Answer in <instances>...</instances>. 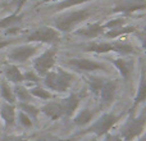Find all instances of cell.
<instances>
[{
	"instance_id": "obj_1",
	"label": "cell",
	"mask_w": 146,
	"mask_h": 141,
	"mask_svg": "<svg viewBox=\"0 0 146 141\" xmlns=\"http://www.w3.org/2000/svg\"><path fill=\"white\" fill-rule=\"evenodd\" d=\"M74 76L69 72H66L62 68H56L55 70H50L44 77V85L50 90L56 92H66L71 87Z\"/></svg>"
},
{
	"instance_id": "obj_2",
	"label": "cell",
	"mask_w": 146,
	"mask_h": 141,
	"mask_svg": "<svg viewBox=\"0 0 146 141\" xmlns=\"http://www.w3.org/2000/svg\"><path fill=\"white\" fill-rule=\"evenodd\" d=\"M90 9H80L67 13V14H63L60 17H58L56 19H54V27L59 32H72L76 28V26H78L83 21H86L90 17Z\"/></svg>"
},
{
	"instance_id": "obj_3",
	"label": "cell",
	"mask_w": 146,
	"mask_h": 141,
	"mask_svg": "<svg viewBox=\"0 0 146 141\" xmlns=\"http://www.w3.org/2000/svg\"><path fill=\"white\" fill-rule=\"evenodd\" d=\"M146 126V112H142L139 117L131 116L121 130V136L124 141H133L144 132Z\"/></svg>"
},
{
	"instance_id": "obj_4",
	"label": "cell",
	"mask_w": 146,
	"mask_h": 141,
	"mask_svg": "<svg viewBox=\"0 0 146 141\" xmlns=\"http://www.w3.org/2000/svg\"><path fill=\"white\" fill-rule=\"evenodd\" d=\"M56 53H58V49L55 46H53V48L46 49L37 58L33 59V70L40 77H45L50 70H53L56 62Z\"/></svg>"
},
{
	"instance_id": "obj_5",
	"label": "cell",
	"mask_w": 146,
	"mask_h": 141,
	"mask_svg": "<svg viewBox=\"0 0 146 141\" xmlns=\"http://www.w3.org/2000/svg\"><path fill=\"white\" fill-rule=\"evenodd\" d=\"M87 53H110V51H115L119 54H135L136 49L132 45L126 43H95L90 44V45L85 46L83 49Z\"/></svg>"
},
{
	"instance_id": "obj_6",
	"label": "cell",
	"mask_w": 146,
	"mask_h": 141,
	"mask_svg": "<svg viewBox=\"0 0 146 141\" xmlns=\"http://www.w3.org/2000/svg\"><path fill=\"white\" fill-rule=\"evenodd\" d=\"M60 32L50 26H41L30 33L26 39L27 43L35 44H54L59 40Z\"/></svg>"
},
{
	"instance_id": "obj_7",
	"label": "cell",
	"mask_w": 146,
	"mask_h": 141,
	"mask_svg": "<svg viewBox=\"0 0 146 141\" xmlns=\"http://www.w3.org/2000/svg\"><path fill=\"white\" fill-rule=\"evenodd\" d=\"M118 119H119V116H115V114H113V113H104L103 116L99 117L95 123L88 128V132L94 134L98 137L105 136L106 134H109L111 127L118 122Z\"/></svg>"
},
{
	"instance_id": "obj_8",
	"label": "cell",
	"mask_w": 146,
	"mask_h": 141,
	"mask_svg": "<svg viewBox=\"0 0 146 141\" xmlns=\"http://www.w3.org/2000/svg\"><path fill=\"white\" fill-rule=\"evenodd\" d=\"M38 50L37 45H19L14 48L9 54H8V59L13 63H26L28 59H31Z\"/></svg>"
},
{
	"instance_id": "obj_9",
	"label": "cell",
	"mask_w": 146,
	"mask_h": 141,
	"mask_svg": "<svg viewBox=\"0 0 146 141\" xmlns=\"http://www.w3.org/2000/svg\"><path fill=\"white\" fill-rule=\"evenodd\" d=\"M117 87H118V82L115 80H105L103 83L101 88L99 90V98H100V106L101 108H108L110 104L113 103L114 98H115Z\"/></svg>"
},
{
	"instance_id": "obj_10",
	"label": "cell",
	"mask_w": 146,
	"mask_h": 141,
	"mask_svg": "<svg viewBox=\"0 0 146 141\" xmlns=\"http://www.w3.org/2000/svg\"><path fill=\"white\" fill-rule=\"evenodd\" d=\"M68 64L73 68L78 70H85V72H94V70H105L106 66L104 63L86 58H72L68 61Z\"/></svg>"
},
{
	"instance_id": "obj_11",
	"label": "cell",
	"mask_w": 146,
	"mask_h": 141,
	"mask_svg": "<svg viewBox=\"0 0 146 141\" xmlns=\"http://www.w3.org/2000/svg\"><path fill=\"white\" fill-rule=\"evenodd\" d=\"M141 9H146V0H118L113 12L129 14Z\"/></svg>"
},
{
	"instance_id": "obj_12",
	"label": "cell",
	"mask_w": 146,
	"mask_h": 141,
	"mask_svg": "<svg viewBox=\"0 0 146 141\" xmlns=\"http://www.w3.org/2000/svg\"><path fill=\"white\" fill-rule=\"evenodd\" d=\"M105 27L104 25H100V23H92V25H88L86 27H82L80 30H76L74 33L81 37L85 39H95L99 37V36H103L104 32H105Z\"/></svg>"
},
{
	"instance_id": "obj_13",
	"label": "cell",
	"mask_w": 146,
	"mask_h": 141,
	"mask_svg": "<svg viewBox=\"0 0 146 141\" xmlns=\"http://www.w3.org/2000/svg\"><path fill=\"white\" fill-rule=\"evenodd\" d=\"M40 113H44L51 121H58L59 118H62L64 116V109L60 103L50 101L40 109Z\"/></svg>"
},
{
	"instance_id": "obj_14",
	"label": "cell",
	"mask_w": 146,
	"mask_h": 141,
	"mask_svg": "<svg viewBox=\"0 0 146 141\" xmlns=\"http://www.w3.org/2000/svg\"><path fill=\"white\" fill-rule=\"evenodd\" d=\"M15 106L14 104H9V103H1L0 104V121H3L5 123L7 127H12L15 122Z\"/></svg>"
},
{
	"instance_id": "obj_15",
	"label": "cell",
	"mask_w": 146,
	"mask_h": 141,
	"mask_svg": "<svg viewBox=\"0 0 146 141\" xmlns=\"http://www.w3.org/2000/svg\"><path fill=\"white\" fill-rule=\"evenodd\" d=\"M3 73L4 77L8 82H12L14 85H19L23 82V73L18 68L15 64H7L3 68Z\"/></svg>"
},
{
	"instance_id": "obj_16",
	"label": "cell",
	"mask_w": 146,
	"mask_h": 141,
	"mask_svg": "<svg viewBox=\"0 0 146 141\" xmlns=\"http://www.w3.org/2000/svg\"><path fill=\"white\" fill-rule=\"evenodd\" d=\"M80 95H76V94H71L69 96L64 98L63 100L60 101L62 106L64 109V116H68L71 117L76 113L78 108V104H80Z\"/></svg>"
},
{
	"instance_id": "obj_17",
	"label": "cell",
	"mask_w": 146,
	"mask_h": 141,
	"mask_svg": "<svg viewBox=\"0 0 146 141\" xmlns=\"http://www.w3.org/2000/svg\"><path fill=\"white\" fill-rule=\"evenodd\" d=\"M23 22V17L18 13H13L10 15H7L3 19H0V30H12V28H18Z\"/></svg>"
},
{
	"instance_id": "obj_18",
	"label": "cell",
	"mask_w": 146,
	"mask_h": 141,
	"mask_svg": "<svg viewBox=\"0 0 146 141\" xmlns=\"http://www.w3.org/2000/svg\"><path fill=\"white\" fill-rule=\"evenodd\" d=\"M146 100V70L145 68L141 69V76H140V83H139V88H137V94L133 99V106L139 105L140 103Z\"/></svg>"
},
{
	"instance_id": "obj_19",
	"label": "cell",
	"mask_w": 146,
	"mask_h": 141,
	"mask_svg": "<svg viewBox=\"0 0 146 141\" xmlns=\"http://www.w3.org/2000/svg\"><path fill=\"white\" fill-rule=\"evenodd\" d=\"M0 96H1V99H4V101H7L9 104L15 103L14 90H13V87L9 85V82L5 78L0 80Z\"/></svg>"
},
{
	"instance_id": "obj_20",
	"label": "cell",
	"mask_w": 146,
	"mask_h": 141,
	"mask_svg": "<svg viewBox=\"0 0 146 141\" xmlns=\"http://www.w3.org/2000/svg\"><path fill=\"white\" fill-rule=\"evenodd\" d=\"M135 31H136V27H133V26H122V27H117L113 28V30H106L103 36L108 39H115V37H121L123 35L132 33Z\"/></svg>"
},
{
	"instance_id": "obj_21",
	"label": "cell",
	"mask_w": 146,
	"mask_h": 141,
	"mask_svg": "<svg viewBox=\"0 0 146 141\" xmlns=\"http://www.w3.org/2000/svg\"><path fill=\"white\" fill-rule=\"evenodd\" d=\"M111 63L117 67V69L119 70L121 76L124 78V81H128L131 77V64L123 58H118V59H113Z\"/></svg>"
},
{
	"instance_id": "obj_22",
	"label": "cell",
	"mask_w": 146,
	"mask_h": 141,
	"mask_svg": "<svg viewBox=\"0 0 146 141\" xmlns=\"http://www.w3.org/2000/svg\"><path fill=\"white\" fill-rule=\"evenodd\" d=\"M14 90V95H15V100H18L19 103H30L31 101V94L28 91L27 87H25L23 85H15Z\"/></svg>"
},
{
	"instance_id": "obj_23",
	"label": "cell",
	"mask_w": 146,
	"mask_h": 141,
	"mask_svg": "<svg viewBox=\"0 0 146 141\" xmlns=\"http://www.w3.org/2000/svg\"><path fill=\"white\" fill-rule=\"evenodd\" d=\"M92 116H94V113L90 109H82V110H80L76 114L73 122H74V124H77V126H85V124H87L88 122L92 119Z\"/></svg>"
},
{
	"instance_id": "obj_24",
	"label": "cell",
	"mask_w": 146,
	"mask_h": 141,
	"mask_svg": "<svg viewBox=\"0 0 146 141\" xmlns=\"http://www.w3.org/2000/svg\"><path fill=\"white\" fill-rule=\"evenodd\" d=\"M31 96H35L37 99H41V100H49V99L53 98V94L49 90H46L45 87H41V86H33V87L28 88Z\"/></svg>"
},
{
	"instance_id": "obj_25",
	"label": "cell",
	"mask_w": 146,
	"mask_h": 141,
	"mask_svg": "<svg viewBox=\"0 0 146 141\" xmlns=\"http://www.w3.org/2000/svg\"><path fill=\"white\" fill-rule=\"evenodd\" d=\"M18 106H19V110L23 112V113H26L32 121H36V119H37L38 113H40V109L36 108L35 105H32V104H30V103H19Z\"/></svg>"
},
{
	"instance_id": "obj_26",
	"label": "cell",
	"mask_w": 146,
	"mask_h": 141,
	"mask_svg": "<svg viewBox=\"0 0 146 141\" xmlns=\"http://www.w3.org/2000/svg\"><path fill=\"white\" fill-rule=\"evenodd\" d=\"M105 80L106 78H103V77H100V76H90V77H87V83H88L90 90L92 91L94 94L98 95L99 90L101 88V86L105 82Z\"/></svg>"
},
{
	"instance_id": "obj_27",
	"label": "cell",
	"mask_w": 146,
	"mask_h": 141,
	"mask_svg": "<svg viewBox=\"0 0 146 141\" xmlns=\"http://www.w3.org/2000/svg\"><path fill=\"white\" fill-rule=\"evenodd\" d=\"M87 1H91V0H62V1H59L55 5V10L59 12V10L68 9L71 7H76V5L83 4V3H87Z\"/></svg>"
},
{
	"instance_id": "obj_28",
	"label": "cell",
	"mask_w": 146,
	"mask_h": 141,
	"mask_svg": "<svg viewBox=\"0 0 146 141\" xmlns=\"http://www.w3.org/2000/svg\"><path fill=\"white\" fill-rule=\"evenodd\" d=\"M18 122H19V124L22 127H25V128H31V127L33 126L32 119L26 113H23V112H21V110H19V113H18Z\"/></svg>"
},
{
	"instance_id": "obj_29",
	"label": "cell",
	"mask_w": 146,
	"mask_h": 141,
	"mask_svg": "<svg viewBox=\"0 0 146 141\" xmlns=\"http://www.w3.org/2000/svg\"><path fill=\"white\" fill-rule=\"evenodd\" d=\"M124 23H126V21L123 18H114V19H110L109 22H106L104 25V27H105V30H113V28L124 26Z\"/></svg>"
},
{
	"instance_id": "obj_30",
	"label": "cell",
	"mask_w": 146,
	"mask_h": 141,
	"mask_svg": "<svg viewBox=\"0 0 146 141\" xmlns=\"http://www.w3.org/2000/svg\"><path fill=\"white\" fill-rule=\"evenodd\" d=\"M23 81L37 83L38 81H40V76H38L35 70H33V72H26V73H23Z\"/></svg>"
},
{
	"instance_id": "obj_31",
	"label": "cell",
	"mask_w": 146,
	"mask_h": 141,
	"mask_svg": "<svg viewBox=\"0 0 146 141\" xmlns=\"http://www.w3.org/2000/svg\"><path fill=\"white\" fill-rule=\"evenodd\" d=\"M27 1H28V0H12V1H10V4L15 8V12L14 13H19V10L22 9L23 5H25Z\"/></svg>"
},
{
	"instance_id": "obj_32",
	"label": "cell",
	"mask_w": 146,
	"mask_h": 141,
	"mask_svg": "<svg viewBox=\"0 0 146 141\" xmlns=\"http://www.w3.org/2000/svg\"><path fill=\"white\" fill-rule=\"evenodd\" d=\"M104 141H124L122 137L117 136V135H111V134H106L105 135V140Z\"/></svg>"
},
{
	"instance_id": "obj_33",
	"label": "cell",
	"mask_w": 146,
	"mask_h": 141,
	"mask_svg": "<svg viewBox=\"0 0 146 141\" xmlns=\"http://www.w3.org/2000/svg\"><path fill=\"white\" fill-rule=\"evenodd\" d=\"M10 44V41H0V49L5 48V46H8Z\"/></svg>"
},
{
	"instance_id": "obj_34",
	"label": "cell",
	"mask_w": 146,
	"mask_h": 141,
	"mask_svg": "<svg viewBox=\"0 0 146 141\" xmlns=\"http://www.w3.org/2000/svg\"><path fill=\"white\" fill-rule=\"evenodd\" d=\"M38 141H69V140H60V139H41Z\"/></svg>"
},
{
	"instance_id": "obj_35",
	"label": "cell",
	"mask_w": 146,
	"mask_h": 141,
	"mask_svg": "<svg viewBox=\"0 0 146 141\" xmlns=\"http://www.w3.org/2000/svg\"><path fill=\"white\" fill-rule=\"evenodd\" d=\"M62 1V0H41V4H44V3H59Z\"/></svg>"
},
{
	"instance_id": "obj_36",
	"label": "cell",
	"mask_w": 146,
	"mask_h": 141,
	"mask_svg": "<svg viewBox=\"0 0 146 141\" xmlns=\"http://www.w3.org/2000/svg\"><path fill=\"white\" fill-rule=\"evenodd\" d=\"M9 141H28L27 139H9Z\"/></svg>"
},
{
	"instance_id": "obj_37",
	"label": "cell",
	"mask_w": 146,
	"mask_h": 141,
	"mask_svg": "<svg viewBox=\"0 0 146 141\" xmlns=\"http://www.w3.org/2000/svg\"><path fill=\"white\" fill-rule=\"evenodd\" d=\"M142 49H144V50H146V37L144 39V41H142Z\"/></svg>"
},
{
	"instance_id": "obj_38",
	"label": "cell",
	"mask_w": 146,
	"mask_h": 141,
	"mask_svg": "<svg viewBox=\"0 0 146 141\" xmlns=\"http://www.w3.org/2000/svg\"><path fill=\"white\" fill-rule=\"evenodd\" d=\"M85 141H99L96 137H92V139H88V140H85Z\"/></svg>"
},
{
	"instance_id": "obj_39",
	"label": "cell",
	"mask_w": 146,
	"mask_h": 141,
	"mask_svg": "<svg viewBox=\"0 0 146 141\" xmlns=\"http://www.w3.org/2000/svg\"><path fill=\"white\" fill-rule=\"evenodd\" d=\"M137 141H146V136H142V137H141V139H139V140H137Z\"/></svg>"
}]
</instances>
